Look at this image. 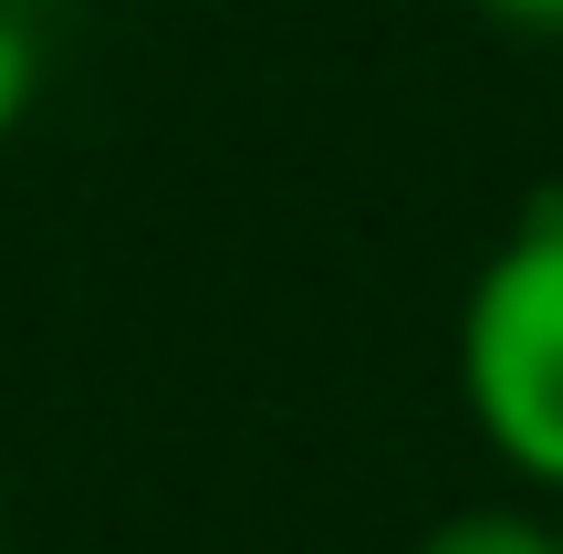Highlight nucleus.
Masks as SVG:
<instances>
[{"label":"nucleus","instance_id":"obj_1","mask_svg":"<svg viewBox=\"0 0 563 554\" xmlns=\"http://www.w3.org/2000/svg\"><path fill=\"white\" fill-rule=\"evenodd\" d=\"M460 409L532 492H563V188H532L460 293Z\"/></svg>","mask_w":563,"mask_h":554},{"label":"nucleus","instance_id":"obj_2","mask_svg":"<svg viewBox=\"0 0 563 554\" xmlns=\"http://www.w3.org/2000/svg\"><path fill=\"white\" fill-rule=\"evenodd\" d=\"M407 554H563V523H543L532 502H460Z\"/></svg>","mask_w":563,"mask_h":554},{"label":"nucleus","instance_id":"obj_3","mask_svg":"<svg viewBox=\"0 0 563 554\" xmlns=\"http://www.w3.org/2000/svg\"><path fill=\"white\" fill-rule=\"evenodd\" d=\"M32 105H42V42H32V21L0 11V146L32 126Z\"/></svg>","mask_w":563,"mask_h":554},{"label":"nucleus","instance_id":"obj_4","mask_svg":"<svg viewBox=\"0 0 563 554\" xmlns=\"http://www.w3.org/2000/svg\"><path fill=\"white\" fill-rule=\"evenodd\" d=\"M481 21H501V32H532V42H563V0H470Z\"/></svg>","mask_w":563,"mask_h":554}]
</instances>
